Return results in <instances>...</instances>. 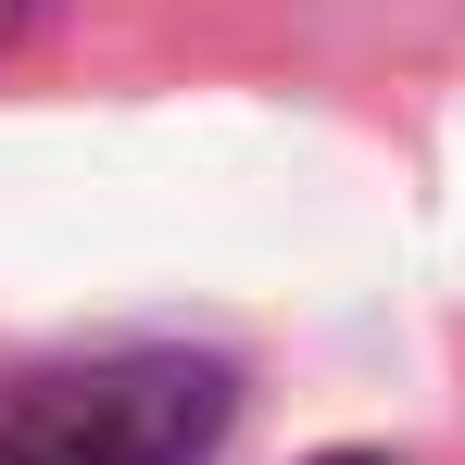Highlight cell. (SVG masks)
I'll list each match as a JSON object with an SVG mask.
<instances>
[{
    "instance_id": "obj_2",
    "label": "cell",
    "mask_w": 465,
    "mask_h": 465,
    "mask_svg": "<svg viewBox=\"0 0 465 465\" xmlns=\"http://www.w3.org/2000/svg\"><path fill=\"white\" fill-rule=\"evenodd\" d=\"M13 25H25V0H0V38H13Z\"/></svg>"
},
{
    "instance_id": "obj_3",
    "label": "cell",
    "mask_w": 465,
    "mask_h": 465,
    "mask_svg": "<svg viewBox=\"0 0 465 465\" xmlns=\"http://www.w3.org/2000/svg\"><path fill=\"white\" fill-rule=\"evenodd\" d=\"M327 465H378V453H327Z\"/></svg>"
},
{
    "instance_id": "obj_1",
    "label": "cell",
    "mask_w": 465,
    "mask_h": 465,
    "mask_svg": "<svg viewBox=\"0 0 465 465\" xmlns=\"http://www.w3.org/2000/svg\"><path fill=\"white\" fill-rule=\"evenodd\" d=\"M227 365L214 352H88L38 365L0 402V453L13 465H202L227 440Z\"/></svg>"
},
{
    "instance_id": "obj_4",
    "label": "cell",
    "mask_w": 465,
    "mask_h": 465,
    "mask_svg": "<svg viewBox=\"0 0 465 465\" xmlns=\"http://www.w3.org/2000/svg\"><path fill=\"white\" fill-rule=\"evenodd\" d=\"M0 465H13V453H0Z\"/></svg>"
}]
</instances>
